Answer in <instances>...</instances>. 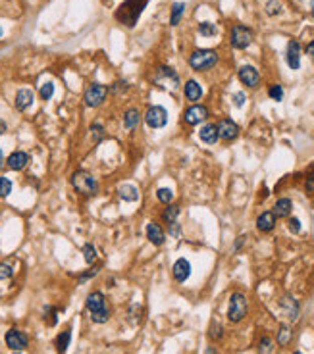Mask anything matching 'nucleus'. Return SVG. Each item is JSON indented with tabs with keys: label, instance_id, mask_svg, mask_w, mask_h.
Returning <instances> with one entry per match:
<instances>
[{
	"label": "nucleus",
	"instance_id": "1",
	"mask_svg": "<svg viewBox=\"0 0 314 354\" xmlns=\"http://www.w3.org/2000/svg\"><path fill=\"white\" fill-rule=\"evenodd\" d=\"M147 2H149V0H125V2L119 4V8L116 10L114 18H116L121 25L133 27V25L137 23V20H139V16H141L143 8L147 6Z\"/></svg>",
	"mask_w": 314,
	"mask_h": 354
},
{
	"label": "nucleus",
	"instance_id": "2",
	"mask_svg": "<svg viewBox=\"0 0 314 354\" xmlns=\"http://www.w3.org/2000/svg\"><path fill=\"white\" fill-rule=\"evenodd\" d=\"M87 310L91 312V320L93 323H106L110 320V310L106 306V297L100 291H93L87 295L85 301Z\"/></svg>",
	"mask_w": 314,
	"mask_h": 354
},
{
	"label": "nucleus",
	"instance_id": "3",
	"mask_svg": "<svg viewBox=\"0 0 314 354\" xmlns=\"http://www.w3.org/2000/svg\"><path fill=\"white\" fill-rule=\"evenodd\" d=\"M218 64V52L212 48H197L189 56V67L195 72H208Z\"/></svg>",
	"mask_w": 314,
	"mask_h": 354
},
{
	"label": "nucleus",
	"instance_id": "4",
	"mask_svg": "<svg viewBox=\"0 0 314 354\" xmlns=\"http://www.w3.org/2000/svg\"><path fill=\"white\" fill-rule=\"evenodd\" d=\"M72 187L79 194H83V196H95L98 193L97 179L93 177V173L85 172V170L74 172V175H72Z\"/></svg>",
	"mask_w": 314,
	"mask_h": 354
},
{
	"label": "nucleus",
	"instance_id": "5",
	"mask_svg": "<svg viewBox=\"0 0 314 354\" xmlns=\"http://www.w3.org/2000/svg\"><path fill=\"white\" fill-rule=\"evenodd\" d=\"M249 312V302L247 297L243 293H233L229 299V308H228V320L231 323H239L241 320H245Z\"/></svg>",
	"mask_w": 314,
	"mask_h": 354
},
{
	"label": "nucleus",
	"instance_id": "6",
	"mask_svg": "<svg viewBox=\"0 0 314 354\" xmlns=\"http://www.w3.org/2000/svg\"><path fill=\"white\" fill-rule=\"evenodd\" d=\"M253 39H255V33H253V29L247 27V25H241V23H237V25H233V27H231V33H229V43H231L233 48H237V50H245L247 46H250Z\"/></svg>",
	"mask_w": 314,
	"mask_h": 354
},
{
	"label": "nucleus",
	"instance_id": "7",
	"mask_svg": "<svg viewBox=\"0 0 314 354\" xmlns=\"http://www.w3.org/2000/svg\"><path fill=\"white\" fill-rule=\"evenodd\" d=\"M108 97V87L102 83H91L83 93V102L87 108H98Z\"/></svg>",
	"mask_w": 314,
	"mask_h": 354
},
{
	"label": "nucleus",
	"instance_id": "8",
	"mask_svg": "<svg viewBox=\"0 0 314 354\" xmlns=\"http://www.w3.org/2000/svg\"><path fill=\"white\" fill-rule=\"evenodd\" d=\"M154 83L158 87H166V89H177L179 87V74L170 65H160L156 69Z\"/></svg>",
	"mask_w": 314,
	"mask_h": 354
},
{
	"label": "nucleus",
	"instance_id": "9",
	"mask_svg": "<svg viewBox=\"0 0 314 354\" xmlns=\"http://www.w3.org/2000/svg\"><path fill=\"white\" fill-rule=\"evenodd\" d=\"M145 123L151 129H162L168 123V110L164 106H151L145 112Z\"/></svg>",
	"mask_w": 314,
	"mask_h": 354
},
{
	"label": "nucleus",
	"instance_id": "10",
	"mask_svg": "<svg viewBox=\"0 0 314 354\" xmlns=\"http://www.w3.org/2000/svg\"><path fill=\"white\" fill-rule=\"evenodd\" d=\"M4 343H6V346H8L10 350L20 352V350H25V348H27L29 337L23 331H20V329H8L6 335H4Z\"/></svg>",
	"mask_w": 314,
	"mask_h": 354
},
{
	"label": "nucleus",
	"instance_id": "11",
	"mask_svg": "<svg viewBox=\"0 0 314 354\" xmlns=\"http://www.w3.org/2000/svg\"><path fill=\"white\" fill-rule=\"evenodd\" d=\"M216 129H218V139L226 140V143H231V140H235L239 137V125L229 118L220 119L216 123Z\"/></svg>",
	"mask_w": 314,
	"mask_h": 354
},
{
	"label": "nucleus",
	"instance_id": "12",
	"mask_svg": "<svg viewBox=\"0 0 314 354\" xmlns=\"http://www.w3.org/2000/svg\"><path fill=\"white\" fill-rule=\"evenodd\" d=\"M206 118H208V108L203 106V104H193V106L187 108L183 114V119L187 125H199Z\"/></svg>",
	"mask_w": 314,
	"mask_h": 354
},
{
	"label": "nucleus",
	"instance_id": "13",
	"mask_svg": "<svg viewBox=\"0 0 314 354\" xmlns=\"http://www.w3.org/2000/svg\"><path fill=\"white\" fill-rule=\"evenodd\" d=\"M237 77H239V81L245 87H249V89H255V87H259V83H260L259 69L253 67V65H241L237 72Z\"/></svg>",
	"mask_w": 314,
	"mask_h": 354
},
{
	"label": "nucleus",
	"instance_id": "14",
	"mask_svg": "<svg viewBox=\"0 0 314 354\" xmlns=\"http://www.w3.org/2000/svg\"><path fill=\"white\" fill-rule=\"evenodd\" d=\"M29 160H31V156L25 151H14L6 158V166L10 168L12 172H22V170H25L29 166Z\"/></svg>",
	"mask_w": 314,
	"mask_h": 354
},
{
	"label": "nucleus",
	"instance_id": "15",
	"mask_svg": "<svg viewBox=\"0 0 314 354\" xmlns=\"http://www.w3.org/2000/svg\"><path fill=\"white\" fill-rule=\"evenodd\" d=\"M285 62L291 69L301 67V44H299V41H289L287 52H285Z\"/></svg>",
	"mask_w": 314,
	"mask_h": 354
},
{
	"label": "nucleus",
	"instance_id": "16",
	"mask_svg": "<svg viewBox=\"0 0 314 354\" xmlns=\"http://www.w3.org/2000/svg\"><path fill=\"white\" fill-rule=\"evenodd\" d=\"M172 273H173V279L177 281V283H185L189 275H191V264H189V260L187 258H179V260H175V264H173L172 268Z\"/></svg>",
	"mask_w": 314,
	"mask_h": 354
},
{
	"label": "nucleus",
	"instance_id": "17",
	"mask_svg": "<svg viewBox=\"0 0 314 354\" xmlns=\"http://www.w3.org/2000/svg\"><path fill=\"white\" fill-rule=\"evenodd\" d=\"M145 233H147V239L151 241L154 247H162L164 241H166V235H164L162 227L158 226L156 222H149L147 227H145Z\"/></svg>",
	"mask_w": 314,
	"mask_h": 354
},
{
	"label": "nucleus",
	"instance_id": "18",
	"mask_svg": "<svg viewBox=\"0 0 314 354\" xmlns=\"http://www.w3.org/2000/svg\"><path fill=\"white\" fill-rule=\"evenodd\" d=\"M274 227H276V216H274V212H262L257 218V229L262 231V233H270Z\"/></svg>",
	"mask_w": 314,
	"mask_h": 354
},
{
	"label": "nucleus",
	"instance_id": "19",
	"mask_svg": "<svg viewBox=\"0 0 314 354\" xmlns=\"http://www.w3.org/2000/svg\"><path fill=\"white\" fill-rule=\"evenodd\" d=\"M33 91L29 89H20L18 93H16V108L20 110V112H25L27 108H31L33 104Z\"/></svg>",
	"mask_w": 314,
	"mask_h": 354
},
{
	"label": "nucleus",
	"instance_id": "20",
	"mask_svg": "<svg viewBox=\"0 0 314 354\" xmlns=\"http://www.w3.org/2000/svg\"><path fill=\"white\" fill-rule=\"evenodd\" d=\"M280 304H282L283 312L287 314V318H289L291 322H295V320L299 318V302L295 301L293 297H289V295H287V297H283Z\"/></svg>",
	"mask_w": 314,
	"mask_h": 354
},
{
	"label": "nucleus",
	"instance_id": "21",
	"mask_svg": "<svg viewBox=\"0 0 314 354\" xmlns=\"http://www.w3.org/2000/svg\"><path fill=\"white\" fill-rule=\"evenodd\" d=\"M199 139L206 143V145H214L218 140V129H216V123H206L201 127L199 131Z\"/></svg>",
	"mask_w": 314,
	"mask_h": 354
},
{
	"label": "nucleus",
	"instance_id": "22",
	"mask_svg": "<svg viewBox=\"0 0 314 354\" xmlns=\"http://www.w3.org/2000/svg\"><path fill=\"white\" fill-rule=\"evenodd\" d=\"M139 121H141V116H139L137 108H130L123 114V127H125V131H130V133L139 127Z\"/></svg>",
	"mask_w": 314,
	"mask_h": 354
},
{
	"label": "nucleus",
	"instance_id": "23",
	"mask_svg": "<svg viewBox=\"0 0 314 354\" xmlns=\"http://www.w3.org/2000/svg\"><path fill=\"white\" fill-rule=\"evenodd\" d=\"M201 97H203V87L199 85L195 79H189L185 83V98L197 104V100H201Z\"/></svg>",
	"mask_w": 314,
	"mask_h": 354
},
{
	"label": "nucleus",
	"instance_id": "24",
	"mask_svg": "<svg viewBox=\"0 0 314 354\" xmlns=\"http://www.w3.org/2000/svg\"><path fill=\"white\" fill-rule=\"evenodd\" d=\"M118 196L125 202H137L139 200V191L135 185H121L118 189Z\"/></svg>",
	"mask_w": 314,
	"mask_h": 354
},
{
	"label": "nucleus",
	"instance_id": "25",
	"mask_svg": "<svg viewBox=\"0 0 314 354\" xmlns=\"http://www.w3.org/2000/svg\"><path fill=\"white\" fill-rule=\"evenodd\" d=\"M293 210V202L289 200V198H280L278 202L274 204V216L276 218H289V214H291Z\"/></svg>",
	"mask_w": 314,
	"mask_h": 354
},
{
	"label": "nucleus",
	"instance_id": "26",
	"mask_svg": "<svg viewBox=\"0 0 314 354\" xmlns=\"http://www.w3.org/2000/svg\"><path fill=\"white\" fill-rule=\"evenodd\" d=\"M70 341H72V331L70 329H66V331H62L58 337H56V350H58V354H66V350H68V346H70Z\"/></svg>",
	"mask_w": 314,
	"mask_h": 354
},
{
	"label": "nucleus",
	"instance_id": "27",
	"mask_svg": "<svg viewBox=\"0 0 314 354\" xmlns=\"http://www.w3.org/2000/svg\"><path fill=\"white\" fill-rule=\"evenodd\" d=\"M179 206L177 204H168V208H164L162 212V220L166 226H170V224H173V222H177V218H179Z\"/></svg>",
	"mask_w": 314,
	"mask_h": 354
},
{
	"label": "nucleus",
	"instance_id": "28",
	"mask_svg": "<svg viewBox=\"0 0 314 354\" xmlns=\"http://www.w3.org/2000/svg\"><path fill=\"white\" fill-rule=\"evenodd\" d=\"M185 12V2H175L172 6V16H170V25H179L181 22V16H183Z\"/></svg>",
	"mask_w": 314,
	"mask_h": 354
},
{
	"label": "nucleus",
	"instance_id": "29",
	"mask_svg": "<svg viewBox=\"0 0 314 354\" xmlns=\"http://www.w3.org/2000/svg\"><path fill=\"white\" fill-rule=\"evenodd\" d=\"M89 137L93 143H100V140L106 137V133H104V125H100V123H93L91 127H89Z\"/></svg>",
	"mask_w": 314,
	"mask_h": 354
},
{
	"label": "nucleus",
	"instance_id": "30",
	"mask_svg": "<svg viewBox=\"0 0 314 354\" xmlns=\"http://www.w3.org/2000/svg\"><path fill=\"white\" fill-rule=\"evenodd\" d=\"M156 198H158V202L162 204H172L173 200V193L172 189H168V187H160V189H156Z\"/></svg>",
	"mask_w": 314,
	"mask_h": 354
},
{
	"label": "nucleus",
	"instance_id": "31",
	"mask_svg": "<svg viewBox=\"0 0 314 354\" xmlns=\"http://www.w3.org/2000/svg\"><path fill=\"white\" fill-rule=\"evenodd\" d=\"M291 337H293L291 329H289L287 325H282L280 331H278V344H280V346H285V344L291 341Z\"/></svg>",
	"mask_w": 314,
	"mask_h": 354
},
{
	"label": "nucleus",
	"instance_id": "32",
	"mask_svg": "<svg viewBox=\"0 0 314 354\" xmlns=\"http://www.w3.org/2000/svg\"><path fill=\"white\" fill-rule=\"evenodd\" d=\"M81 252H83V258H85L87 264H95V260H97V250H95V247H93L91 243L83 245Z\"/></svg>",
	"mask_w": 314,
	"mask_h": 354
},
{
	"label": "nucleus",
	"instance_id": "33",
	"mask_svg": "<svg viewBox=\"0 0 314 354\" xmlns=\"http://www.w3.org/2000/svg\"><path fill=\"white\" fill-rule=\"evenodd\" d=\"M216 23H210V22H201L199 23V33L203 35V37H212V35H216Z\"/></svg>",
	"mask_w": 314,
	"mask_h": 354
},
{
	"label": "nucleus",
	"instance_id": "34",
	"mask_svg": "<svg viewBox=\"0 0 314 354\" xmlns=\"http://www.w3.org/2000/svg\"><path fill=\"white\" fill-rule=\"evenodd\" d=\"M268 97H270L272 100H276V102L283 100V87L278 85V83L270 85V87H268Z\"/></svg>",
	"mask_w": 314,
	"mask_h": 354
},
{
	"label": "nucleus",
	"instance_id": "35",
	"mask_svg": "<svg viewBox=\"0 0 314 354\" xmlns=\"http://www.w3.org/2000/svg\"><path fill=\"white\" fill-rule=\"evenodd\" d=\"M108 91H112L114 95H121V93L130 91V85H128V81H125V79H118V81H114V83H112V87H110Z\"/></svg>",
	"mask_w": 314,
	"mask_h": 354
},
{
	"label": "nucleus",
	"instance_id": "36",
	"mask_svg": "<svg viewBox=\"0 0 314 354\" xmlns=\"http://www.w3.org/2000/svg\"><path fill=\"white\" fill-rule=\"evenodd\" d=\"M39 95H41V98L43 100H50L52 98V95H54V83H44V85H41V89H39Z\"/></svg>",
	"mask_w": 314,
	"mask_h": 354
},
{
	"label": "nucleus",
	"instance_id": "37",
	"mask_svg": "<svg viewBox=\"0 0 314 354\" xmlns=\"http://www.w3.org/2000/svg\"><path fill=\"white\" fill-rule=\"evenodd\" d=\"M12 193V181L8 177H0V198H6Z\"/></svg>",
	"mask_w": 314,
	"mask_h": 354
},
{
	"label": "nucleus",
	"instance_id": "38",
	"mask_svg": "<svg viewBox=\"0 0 314 354\" xmlns=\"http://www.w3.org/2000/svg\"><path fill=\"white\" fill-rule=\"evenodd\" d=\"M280 12H282V4H280L278 0L266 2V14H268V16H278Z\"/></svg>",
	"mask_w": 314,
	"mask_h": 354
},
{
	"label": "nucleus",
	"instance_id": "39",
	"mask_svg": "<svg viewBox=\"0 0 314 354\" xmlns=\"http://www.w3.org/2000/svg\"><path fill=\"white\" fill-rule=\"evenodd\" d=\"M272 339L270 337H262L260 339V343H259V352L260 354H268V352H272Z\"/></svg>",
	"mask_w": 314,
	"mask_h": 354
},
{
	"label": "nucleus",
	"instance_id": "40",
	"mask_svg": "<svg viewBox=\"0 0 314 354\" xmlns=\"http://www.w3.org/2000/svg\"><path fill=\"white\" fill-rule=\"evenodd\" d=\"M12 273H14V269H12L10 264L2 262V264H0V281H4V279H10Z\"/></svg>",
	"mask_w": 314,
	"mask_h": 354
},
{
	"label": "nucleus",
	"instance_id": "41",
	"mask_svg": "<svg viewBox=\"0 0 314 354\" xmlns=\"http://www.w3.org/2000/svg\"><path fill=\"white\" fill-rule=\"evenodd\" d=\"M287 227H289V231L295 233V235L301 233V220H299V218H289V220H287Z\"/></svg>",
	"mask_w": 314,
	"mask_h": 354
},
{
	"label": "nucleus",
	"instance_id": "42",
	"mask_svg": "<svg viewBox=\"0 0 314 354\" xmlns=\"http://www.w3.org/2000/svg\"><path fill=\"white\" fill-rule=\"evenodd\" d=\"M44 320H46V323H48V325H56L58 318H56V310H54V308H46V316H44Z\"/></svg>",
	"mask_w": 314,
	"mask_h": 354
},
{
	"label": "nucleus",
	"instance_id": "43",
	"mask_svg": "<svg viewBox=\"0 0 314 354\" xmlns=\"http://www.w3.org/2000/svg\"><path fill=\"white\" fill-rule=\"evenodd\" d=\"M168 231H170V235L177 239V237L181 235V226H179L177 222H173V224H170V226H168Z\"/></svg>",
	"mask_w": 314,
	"mask_h": 354
},
{
	"label": "nucleus",
	"instance_id": "44",
	"mask_svg": "<svg viewBox=\"0 0 314 354\" xmlns=\"http://www.w3.org/2000/svg\"><path fill=\"white\" fill-rule=\"evenodd\" d=\"M210 337H212V339H222V325H220V323H212V327H210Z\"/></svg>",
	"mask_w": 314,
	"mask_h": 354
},
{
	"label": "nucleus",
	"instance_id": "45",
	"mask_svg": "<svg viewBox=\"0 0 314 354\" xmlns=\"http://www.w3.org/2000/svg\"><path fill=\"white\" fill-rule=\"evenodd\" d=\"M245 100H247L245 93H235V95H233V104H235L237 108L243 106V104H245Z\"/></svg>",
	"mask_w": 314,
	"mask_h": 354
},
{
	"label": "nucleus",
	"instance_id": "46",
	"mask_svg": "<svg viewBox=\"0 0 314 354\" xmlns=\"http://www.w3.org/2000/svg\"><path fill=\"white\" fill-rule=\"evenodd\" d=\"M306 191H308V193H314V168L310 170L308 177H306Z\"/></svg>",
	"mask_w": 314,
	"mask_h": 354
},
{
	"label": "nucleus",
	"instance_id": "47",
	"mask_svg": "<svg viewBox=\"0 0 314 354\" xmlns=\"http://www.w3.org/2000/svg\"><path fill=\"white\" fill-rule=\"evenodd\" d=\"M97 273H98V268H93V269H91V271H85V273H83V275H81V277H79V281H81V283H83V281H85V279L95 277V275H97Z\"/></svg>",
	"mask_w": 314,
	"mask_h": 354
},
{
	"label": "nucleus",
	"instance_id": "48",
	"mask_svg": "<svg viewBox=\"0 0 314 354\" xmlns=\"http://www.w3.org/2000/svg\"><path fill=\"white\" fill-rule=\"evenodd\" d=\"M245 239H247V237H245V235L237 237V241H235V252H237L239 248L243 247V243H245Z\"/></svg>",
	"mask_w": 314,
	"mask_h": 354
},
{
	"label": "nucleus",
	"instance_id": "49",
	"mask_svg": "<svg viewBox=\"0 0 314 354\" xmlns=\"http://www.w3.org/2000/svg\"><path fill=\"white\" fill-rule=\"evenodd\" d=\"M306 52H308V56H310V58L314 60V41H310V43H308V46H306Z\"/></svg>",
	"mask_w": 314,
	"mask_h": 354
},
{
	"label": "nucleus",
	"instance_id": "50",
	"mask_svg": "<svg viewBox=\"0 0 314 354\" xmlns=\"http://www.w3.org/2000/svg\"><path fill=\"white\" fill-rule=\"evenodd\" d=\"M8 131V125H6V121L4 119H0V135H4Z\"/></svg>",
	"mask_w": 314,
	"mask_h": 354
},
{
	"label": "nucleus",
	"instance_id": "51",
	"mask_svg": "<svg viewBox=\"0 0 314 354\" xmlns=\"http://www.w3.org/2000/svg\"><path fill=\"white\" fill-rule=\"evenodd\" d=\"M4 164H6V160H4V152L0 151V170L4 168Z\"/></svg>",
	"mask_w": 314,
	"mask_h": 354
},
{
	"label": "nucleus",
	"instance_id": "52",
	"mask_svg": "<svg viewBox=\"0 0 314 354\" xmlns=\"http://www.w3.org/2000/svg\"><path fill=\"white\" fill-rule=\"evenodd\" d=\"M206 354H216V352H214L212 348H208V350H206Z\"/></svg>",
	"mask_w": 314,
	"mask_h": 354
},
{
	"label": "nucleus",
	"instance_id": "53",
	"mask_svg": "<svg viewBox=\"0 0 314 354\" xmlns=\"http://www.w3.org/2000/svg\"><path fill=\"white\" fill-rule=\"evenodd\" d=\"M0 37H2V27H0Z\"/></svg>",
	"mask_w": 314,
	"mask_h": 354
},
{
	"label": "nucleus",
	"instance_id": "54",
	"mask_svg": "<svg viewBox=\"0 0 314 354\" xmlns=\"http://www.w3.org/2000/svg\"><path fill=\"white\" fill-rule=\"evenodd\" d=\"M312 12H314V0H312Z\"/></svg>",
	"mask_w": 314,
	"mask_h": 354
},
{
	"label": "nucleus",
	"instance_id": "55",
	"mask_svg": "<svg viewBox=\"0 0 314 354\" xmlns=\"http://www.w3.org/2000/svg\"><path fill=\"white\" fill-rule=\"evenodd\" d=\"M295 354H303V352H295Z\"/></svg>",
	"mask_w": 314,
	"mask_h": 354
},
{
	"label": "nucleus",
	"instance_id": "56",
	"mask_svg": "<svg viewBox=\"0 0 314 354\" xmlns=\"http://www.w3.org/2000/svg\"><path fill=\"white\" fill-rule=\"evenodd\" d=\"M14 354H20V352H14Z\"/></svg>",
	"mask_w": 314,
	"mask_h": 354
}]
</instances>
